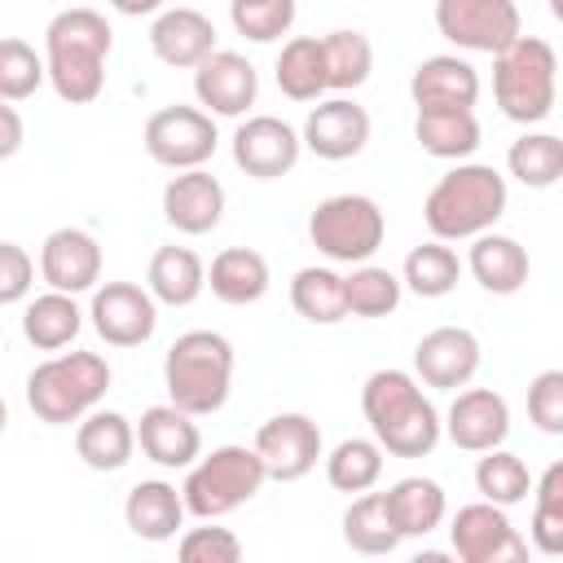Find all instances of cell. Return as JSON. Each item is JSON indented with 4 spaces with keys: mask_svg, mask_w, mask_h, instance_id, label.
<instances>
[{
    "mask_svg": "<svg viewBox=\"0 0 563 563\" xmlns=\"http://www.w3.org/2000/svg\"><path fill=\"white\" fill-rule=\"evenodd\" d=\"M114 48V31L106 13L88 4L62 9L44 26V75L66 106H92L106 88V62Z\"/></svg>",
    "mask_w": 563,
    "mask_h": 563,
    "instance_id": "1",
    "label": "cell"
},
{
    "mask_svg": "<svg viewBox=\"0 0 563 563\" xmlns=\"http://www.w3.org/2000/svg\"><path fill=\"white\" fill-rule=\"evenodd\" d=\"M361 413L391 457H427L440 444V409L409 369H374L361 387Z\"/></svg>",
    "mask_w": 563,
    "mask_h": 563,
    "instance_id": "2",
    "label": "cell"
},
{
    "mask_svg": "<svg viewBox=\"0 0 563 563\" xmlns=\"http://www.w3.org/2000/svg\"><path fill=\"white\" fill-rule=\"evenodd\" d=\"M510 189L506 176L493 163H453L422 198V220L431 229V238L440 242H466L484 229H497V220L506 216Z\"/></svg>",
    "mask_w": 563,
    "mask_h": 563,
    "instance_id": "3",
    "label": "cell"
},
{
    "mask_svg": "<svg viewBox=\"0 0 563 563\" xmlns=\"http://www.w3.org/2000/svg\"><path fill=\"white\" fill-rule=\"evenodd\" d=\"M233 343L220 330H185L163 356V387L167 400L194 418L224 409L233 387Z\"/></svg>",
    "mask_w": 563,
    "mask_h": 563,
    "instance_id": "4",
    "label": "cell"
},
{
    "mask_svg": "<svg viewBox=\"0 0 563 563\" xmlns=\"http://www.w3.org/2000/svg\"><path fill=\"white\" fill-rule=\"evenodd\" d=\"M110 361L101 352H53L26 374V405L48 427H70L110 391Z\"/></svg>",
    "mask_w": 563,
    "mask_h": 563,
    "instance_id": "5",
    "label": "cell"
},
{
    "mask_svg": "<svg viewBox=\"0 0 563 563\" xmlns=\"http://www.w3.org/2000/svg\"><path fill=\"white\" fill-rule=\"evenodd\" d=\"M493 97L510 123H545L559 101V53L541 35H519L493 53Z\"/></svg>",
    "mask_w": 563,
    "mask_h": 563,
    "instance_id": "6",
    "label": "cell"
},
{
    "mask_svg": "<svg viewBox=\"0 0 563 563\" xmlns=\"http://www.w3.org/2000/svg\"><path fill=\"white\" fill-rule=\"evenodd\" d=\"M264 484H268V475H264V462H260L255 449H246V444H220L207 457L198 453L185 466L180 497H185V510L194 519H220V515L246 506Z\"/></svg>",
    "mask_w": 563,
    "mask_h": 563,
    "instance_id": "7",
    "label": "cell"
},
{
    "mask_svg": "<svg viewBox=\"0 0 563 563\" xmlns=\"http://www.w3.org/2000/svg\"><path fill=\"white\" fill-rule=\"evenodd\" d=\"M308 238L330 264H365L387 238V216L369 194H330L308 216Z\"/></svg>",
    "mask_w": 563,
    "mask_h": 563,
    "instance_id": "8",
    "label": "cell"
},
{
    "mask_svg": "<svg viewBox=\"0 0 563 563\" xmlns=\"http://www.w3.org/2000/svg\"><path fill=\"white\" fill-rule=\"evenodd\" d=\"M145 154L167 167V172H185V167H202L216 145H220V132H216V119L202 110V106H163L145 119Z\"/></svg>",
    "mask_w": 563,
    "mask_h": 563,
    "instance_id": "9",
    "label": "cell"
},
{
    "mask_svg": "<svg viewBox=\"0 0 563 563\" xmlns=\"http://www.w3.org/2000/svg\"><path fill=\"white\" fill-rule=\"evenodd\" d=\"M435 31L466 53H501L523 35V13L515 0H435Z\"/></svg>",
    "mask_w": 563,
    "mask_h": 563,
    "instance_id": "10",
    "label": "cell"
},
{
    "mask_svg": "<svg viewBox=\"0 0 563 563\" xmlns=\"http://www.w3.org/2000/svg\"><path fill=\"white\" fill-rule=\"evenodd\" d=\"M449 545L462 563H519L528 559V541L510 523L506 506L493 501H466L449 519Z\"/></svg>",
    "mask_w": 563,
    "mask_h": 563,
    "instance_id": "11",
    "label": "cell"
},
{
    "mask_svg": "<svg viewBox=\"0 0 563 563\" xmlns=\"http://www.w3.org/2000/svg\"><path fill=\"white\" fill-rule=\"evenodd\" d=\"M251 449L260 453L268 479L295 484V479H303L321 462L325 440H321V427L308 413H273L268 422L255 427Z\"/></svg>",
    "mask_w": 563,
    "mask_h": 563,
    "instance_id": "12",
    "label": "cell"
},
{
    "mask_svg": "<svg viewBox=\"0 0 563 563\" xmlns=\"http://www.w3.org/2000/svg\"><path fill=\"white\" fill-rule=\"evenodd\" d=\"M88 317H92V330L101 334V343H110V347H141L158 330V303L136 282H106V286L97 282Z\"/></svg>",
    "mask_w": 563,
    "mask_h": 563,
    "instance_id": "13",
    "label": "cell"
},
{
    "mask_svg": "<svg viewBox=\"0 0 563 563\" xmlns=\"http://www.w3.org/2000/svg\"><path fill=\"white\" fill-rule=\"evenodd\" d=\"M194 97L211 119H242L260 97V70L242 53L216 48L194 66Z\"/></svg>",
    "mask_w": 563,
    "mask_h": 563,
    "instance_id": "14",
    "label": "cell"
},
{
    "mask_svg": "<svg viewBox=\"0 0 563 563\" xmlns=\"http://www.w3.org/2000/svg\"><path fill=\"white\" fill-rule=\"evenodd\" d=\"M299 154H303L299 128H290L277 114H246L233 132V163L251 180H277L286 172H295Z\"/></svg>",
    "mask_w": 563,
    "mask_h": 563,
    "instance_id": "15",
    "label": "cell"
},
{
    "mask_svg": "<svg viewBox=\"0 0 563 563\" xmlns=\"http://www.w3.org/2000/svg\"><path fill=\"white\" fill-rule=\"evenodd\" d=\"M440 431L462 453L497 449L510 435V405L493 387H457V396L449 400V409L440 418Z\"/></svg>",
    "mask_w": 563,
    "mask_h": 563,
    "instance_id": "16",
    "label": "cell"
},
{
    "mask_svg": "<svg viewBox=\"0 0 563 563\" xmlns=\"http://www.w3.org/2000/svg\"><path fill=\"white\" fill-rule=\"evenodd\" d=\"M299 141L303 150H312L317 158L325 163H343V158H356L365 145H369V110L356 106L352 97L334 92V97H321L303 128H299Z\"/></svg>",
    "mask_w": 563,
    "mask_h": 563,
    "instance_id": "17",
    "label": "cell"
},
{
    "mask_svg": "<svg viewBox=\"0 0 563 563\" xmlns=\"http://www.w3.org/2000/svg\"><path fill=\"white\" fill-rule=\"evenodd\" d=\"M479 369V339L466 325H435L413 347V378L435 391H457Z\"/></svg>",
    "mask_w": 563,
    "mask_h": 563,
    "instance_id": "18",
    "label": "cell"
},
{
    "mask_svg": "<svg viewBox=\"0 0 563 563\" xmlns=\"http://www.w3.org/2000/svg\"><path fill=\"white\" fill-rule=\"evenodd\" d=\"M40 277L48 290L88 295L101 282V242L79 224L53 229L40 242Z\"/></svg>",
    "mask_w": 563,
    "mask_h": 563,
    "instance_id": "19",
    "label": "cell"
},
{
    "mask_svg": "<svg viewBox=\"0 0 563 563\" xmlns=\"http://www.w3.org/2000/svg\"><path fill=\"white\" fill-rule=\"evenodd\" d=\"M163 220L185 233L202 238L224 220V185L207 167H185L163 185Z\"/></svg>",
    "mask_w": 563,
    "mask_h": 563,
    "instance_id": "20",
    "label": "cell"
},
{
    "mask_svg": "<svg viewBox=\"0 0 563 563\" xmlns=\"http://www.w3.org/2000/svg\"><path fill=\"white\" fill-rule=\"evenodd\" d=\"M409 97H413L418 110H475L479 70L457 53L422 57L409 75Z\"/></svg>",
    "mask_w": 563,
    "mask_h": 563,
    "instance_id": "21",
    "label": "cell"
},
{
    "mask_svg": "<svg viewBox=\"0 0 563 563\" xmlns=\"http://www.w3.org/2000/svg\"><path fill=\"white\" fill-rule=\"evenodd\" d=\"M132 427H136V449L163 471H185L202 453V431H198L194 413L176 409L172 400L150 405L141 413V422H132Z\"/></svg>",
    "mask_w": 563,
    "mask_h": 563,
    "instance_id": "22",
    "label": "cell"
},
{
    "mask_svg": "<svg viewBox=\"0 0 563 563\" xmlns=\"http://www.w3.org/2000/svg\"><path fill=\"white\" fill-rule=\"evenodd\" d=\"M150 48L163 66L194 70L207 53H216V22L202 9H189V4L158 9L154 26H150Z\"/></svg>",
    "mask_w": 563,
    "mask_h": 563,
    "instance_id": "23",
    "label": "cell"
},
{
    "mask_svg": "<svg viewBox=\"0 0 563 563\" xmlns=\"http://www.w3.org/2000/svg\"><path fill=\"white\" fill-rule=\"evenodd\" d=\"M466 268H471V277L479 282V290H488V295H515V290L528 286L532 260H528V251L519 246V238L497 233V229H484V233L471 238Z\"/></svg>",
    "mask_w": 563,
    "mask_h": 563,
    "instance_id": "24",
    "label": "cell"
},
{
    "mask_svg": "<svg viewBox=\"0 0 563 563\" xmlns=\"http://www.w3.org/2000/svg\"><path fill=\"white\" fill-rule=\"evenodd\" d=\"M185 497L176 484L167 479H141L128 488L123 497V523L132 537L158 545V541H172L180 528H185Z\"/></svg>",
    "mask_w": 563,
    "mask_h": 563,
    "instance_id": "25",
    "label": "cell"
},
{
    "mask_svg": "<svg viewBox=\"0 0 563 563\" xmlns=\"http://www.w3.org/2000/svg\"><path fill=\"white\" fill-rule=\"evenodd\" d=\"M75 453H79V462L88 471H101V475L123 471L132 462V453H136V427L119 409H101L97 405L75 427Z\"/></svg>",
    "mask_w": 563,
    "mask_h": 563,
    "instance_id": "26",
    "label": "cell"
},
{
    "mask_svg": "<svg viewBox=\"0 0 563 563\" xmlns=\"http://www.w3.org/2000/svg\"><path fill=\"white\" fill-rule=\"evenodd\" d=\"M268 260L255 251V246H224L211 268H207V286L220 303L229 308H246V303H260L268 295Z\"/></svg>",
    "mask_w": 563,
    "mask_h": 563,
    "instance_id": "27",
    "label": "cell"
},
{
    "mask_svg": "<svg viewBox=\"0 0 563 563\" xmlns=\"http://www.w3.org/2000/svg\"><path fill=\"white\" fill-rule=\"evenodd\" d=\"M79 330H84L79 295L44 290V295L26 299V308H22V334L35 352H62L79 339Z\"/></svg>",
    "mask_w": 563,
    "mask_h": 563,
    "instance_id": "28",
    "label": "cell"
},
{
    "mask_svg": "<svg viewBox=\"0 0 563 563\" xmlns=\"http://www.w3.org/2000/svg\"><path fill=\"white\" fill-rule=\"evenodd\" d=\"M145 290L154 295V303L189 308L207 290V264L189 246H158L145 268Z\"/></svg>",
    "mask_w": 563,
    "mask_h": 563,
    "instance_id": "29",
    "label": "cell"
},
{
    "mask_svg": "<svg viewBox=\"0 0 563 563\" xmlns=\"http://www.w3.org/2000/svg\"><path fill=\"white\" fill-rule=\"evenodd\" d=\"M383 501H387V515H391V523H396L400 537H431L444 523V515H449L444 488L435 479H427V475L396 479L383 493Z\"/></svg>",
    "mask_w": 563,
    "mask_h": 563,
    "instance_id": "30",
    "label": "cell"
},
{
    "mask_svg": "<svg viewBox=\"0 0 563 563\" xmlns=\"http://www.w3.org/2000/svg\"><path fill=\"white\" fill-rule=\"evenodd\" d=\"M413 141L444 163H462L479 150V119L475 110H418L413 114Z\"/></svg>",
    "mask_w": 563,
    "mask_h": 563,
    "instance_id": "31",
    "label": "cell"
},
{
    "mask_svg": "<svg viewBox=\"0 0 563 563\" xmlns=\"http://www.w3.org/2000/svg\"><path fill=\"white\" fill-rule=\"evenodd\" d=\"M273 79L282 88V97L290 101H321L325 88V62H321V35H290L277 53Z\"/></svg>",
    "mask_w": 563,
    "mask_h": 563,
    "instance_id": "32",
    "label": "cell"
},
{
    "mask_svg": "<svg viewBox=\"0 0 563 563\" xmlns=\"http://www.w3.org/2000/svg\"><path fill=\"white\" fill-rule=\"evenodd\" d=\"M290 308L308 321V325H339L347 317L343 303V273H334L330 264H308L290 277Z\"/></svg>",
    "mask_w": 563,
    "mask_h": 563,
    "instance_id": "33",
    "label": "cell"
},
{
    "mask_svg": "<svg viewBox=\"0 0 563 563\" xmlns=\"http://www.w3.org/2000/svg\"><path fill=\"white\" fill-rule=\"evenodd\" d=\"M400 541H405V537L396 532L383 493H369V488L356 493V501L343 510V545H347L352 554L378 559V554H391Z\"/></svg>",
    "mask_w": 563,
    "mask_h": 563,
    "instance_id": "34",
    "label": "cell"
},
{
    "mask_svg": "<svg viewBox=\"0 0 563 563\" xmlns=\"http://www.w3.org/2000/svg\"><path fill=\"white\" fill-rule=\"evenodd\" d=\"M462 277V260L449 242L431 238L422 246H413L405 255V268H400V286L413 290L418 299H444Z\"/></svg>",
    "mask_w": 563,
    "mask_h": 563,
    "instance_id": "35",
    "label": "cell"
},
{
    "mask_svg": "<svg viewBox=\"0 0 563 563\" xmlns=\"http://www.w3.org/2000/svg\"><path fill=\"white\" fill-rule=\"evenodd\" d=\"M400 277L391 268H378V264H352V273H343V303H347V317H365V321H378V317H391L400 308Z\"/></svg>",
    "mask_w": 563,
    "mask_h": 563,
    "instance_id": "36",
    "label": "cell"
},
{
    "mask_svg": "<svg viewBox=\"0 0 563 563\" xmlns=\"http://www.w3.org/2000/svg\"><path fill=\"white\" fill-rule=\"evenodd\" d=\"M321 457H325L330 488H339V493H365V488H374L383 479V457L387 453L378 449L374 435H347V440H339Z\"/></svg>",
    "mask_w": 563,
    "mask_h": 563,
    "instance_id": "37",
    "label": "cell"
},
{
    "mask_svg": "<svg viewBox=\"0 0 563 563\" xmlns=\"http://www.w3.org/2000/svg\"><path fill=\"white\" fill-rule=\"evenodd\" d=\"M532 528L528 541L537 554L559 559L563 554V462H550L541 475H532Z\"/></svg>",
    "mask_w": 563,
    "mask_h": 563,
    "instance_id": "38",
    "label": "cell"
},
{
    "mask_svg": "<svg viewBox=\"0 0 563 563\" xmlns=\"http://www.w3.org/2000/svg\"><path fill=\"white\" fill-rule=\"evenodd\" d=\"M475 493L484 497V501H493V506H519V501H528V493H532V471H528V462L519 457V453H510V449H484L479 453V462H475Z\"/></svg>",
    "mask_w": 563,
    "mask_h": 563,
    "instance_id": "39",
    "label": "cell"
},
{
    "mask_svg": "<svg viewBox=\"0 0 563 563\" xmlns=\"http://www.w3.org/2000/svg\"><path fill=\"white\" fill-rule=\"evenodd\" d=\"M321 62H325V88L352 92L374 70V44L361 31H325L321 35Z\"/></svg>",
    "mask_w": 563,
    "mask_h": 563,
    "instance_id": "40",
    "label": "cell"
},
{
    "mask_svg": "<svg viewBox=\"0 0 563 563\" xmlns=\"http://www.w3.org/2000/svg\"><path fill=\"white\" fill-rule=\"evenodd\" d=\"M510 176L523 189H550L563 176V136L554 132H523L506 154Z\"/></svg>",
    "mask_w": 563,
    "mask_h": 563,
    "instance_id": "41",
    "label": "cell"
},
{
    "mask_svg": "<svg viewBox=\"0 0 563 563\" xmlns=\"http://www.w3.org/2000/svg\"><path fill=\"white\" fill-rule=\"evenodd\" d=\"M44 79V53L18 35H0V101H26Z\"/></svg>",
    "mask_w": 563,
    "mask_h": 563,
    "instance_id": "42",
    "label": "cell"
},
{
    "mask_svg": "<svg viewBox=\"0 0 563 563\" xmlns=\"http://www.w3.org/2000/svg\"><path fill=\"white\" fill-rule=\"evenodd\" d=\"M295 0H246V4H229L233 31L246 35L251 44H273L282 35H290L295 26Z\"/></svg>",
    "mask_w": 563,
    "mask_h": 563,
    "instance_id": "43",
    "label": "cell"
},
{
    "mask_svg": "<svg viewBox=\"0 0 563 563\" xmlns=\"http://www.w3.org/2000/svg\"><path fill=\"white\" fill-rule=\"evenodd\" d=\"M211 528H189L176 532V554L185 563H238L242 559V541L233 528H216V519H207Z\"/></svg>",
    "mask_w": 563,
    "mask_h": 563,
    "instance_id": "44",
    "label": "cell"
},
{
    "mask_svg": "<svg viewBox=\"0 0 563 563\" xmlns=\"http://www.w3.org/2000/svg\"><path fill=\"white\" fill-rule=\"evenodd\" d=\"M528 418L541 435H563V369H541L528 383Z\"/></svg>",
    "mask_w": 563,
    "mask_h": 563,
    "instance_id": "45",
    "label": "cell"
},
{
    "mask_svg": "<svg viewBox=\"0 0 563 563\" xmlns=\"http://www.w3.org/2000/svg\"><path fill=\"white\" fill-rule=\"evenodd\" d=\"M35 286V260L18 242H0V308L31 299Z\"/></svg>",
    "mask_w": 563,
    "mask_h": 563,
    "instance_id": "46",
    "label": "cell"
},
{
    "mask_svg": "<svg viewBox=\"0 0 563 563\" xmlns=\"http://www.w3.org/2000/svg\"><path fill=\"white\" fill-rule=\"evenodd\" d=\"M22 141H26V123H22L18 106L13 101H0V163L13 158L22 150Z\"/></svg>",
    "mask_w": 563,
    "mask_h": 563,
    "instance_id": "47",
    "label": "cell"
},
{
    "mask_svg": "<svg viewBox=\"0 0 563 563\" xmlns=\"http://www.w3.org/2000/svg\"><path fill=\"white\" fill-rule=\"evenodd\" d=\"M114 13H123V18H145V13H158V9H167V0H106Z\"/></svg>",
    "mask_w": 563,
    "mask_h": 563,
    "instance_id": "48",
    "label": "cell"
},
{
    "mask_svg": "<svg viewBox=\"0 0 563 563\" xmlns=\"http://www.w3.org/2000/svg\"><path fill=\"white\" fill-rule=\"evenodd\" d=\"M4 427H9V405H4V396H0V435H4Z\"/></svg>",
    "mask_w": 563,
    "mask_h": 563,
    "instance_id": "49",
    "label": "cell"
},
{
    "mask_svg": "<svg viewBox=\"0 0 563 563\" xmlns=\"http://www.w3.org/2000/svg\"><path fill=\"white\" fill-rule=\"evenodd\" d=\"M229 4H246V0H229Z\"/></svg>",
    "mask_w": 563,
    "mask_h": 563,
    "instance_id": "50",
    "label": "cell"
}]
</instances>
